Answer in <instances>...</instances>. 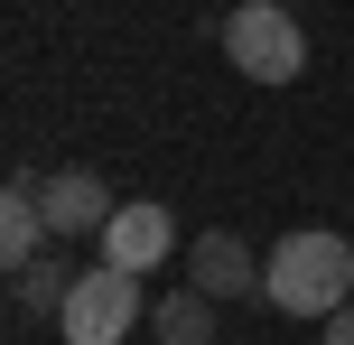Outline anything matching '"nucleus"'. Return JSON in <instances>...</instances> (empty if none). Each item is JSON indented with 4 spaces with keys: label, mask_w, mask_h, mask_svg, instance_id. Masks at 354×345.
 I'll use <instances>...</instances> for the list:
<instances>
[{
    "label": "nucleus",
    "mask_w": 354,
    "mask_h": 345,
    "mask_svg": "<svg viewBox=\"0 0 354 345\" xmlns=\"http://www.w3.org/2000/svg\"><path fill=\"white\" fill-rule=\"evenodd\" d=\"M224 56L233 75H252V84H299L308 75V28L289 19V0H243V10H224Z\"/></svg>",
    "instance_id": "obj_2"
},
{
    "label": "nucleus",
    "mask_w": 354,
    "mask_h": 345,
    "mask_svg": "<svg viewBox=\"0 0 354 345\" xmlns=\"http://www.w3.org/2000/svg\"><path fill=\"white\" fill-rule=\"evenodd\" d=\"M10 280H19V317H56V308H66V290H75V271H66V261H47V252H37L28 271H10Z\"/></svg>",
    "instance_id": "obj_9"
},
{
    "label": "nucleus",
    "mask_w": 354,
    "mask_h": 345,
    "mask_svg": "<svg viewBox=\"0 0 354 345\" xmlns=\"http://www.w3.org/2000/svg\"><path fill=\"white\" fill-rule=\"evenodd\" d=\"M131 317H140V271L93 261V271H75L66 308H56V336H66V345H122Z\"/></svg>",
    "instance_id": "obj_3"
},
{
    "label": "nucleus",
    "mask_w": 354,
    "mask_h": 345,
    "mask_svg": "<svg viewBox=\"0 0 354 345\" xmlns=\"http://www.w3.org/2000/svg\"><path fill=\"white\" fill-rule=\"evenodd\" d=\"M37 196H47V234H56V243H75V234H103V224H112V187L93 178V168H56V178L37 187Z\"/></svg>",
    "instance_id": "obj_6"
},
{
    "label": "nucleus",
    "mask_w": 354,
    "mask_h": 345,
    "mask_svg": "<svg viewBox=\"0 0 354 345\" xmlns=\"http://www.w3.org/2000/svg\"><path fill=\"white\" fill-rule=\"evenodd\" d=\"M187 290H205V299H252V290H261V252H252L243 234H196V243H187Z\"/></svg>",
    "instance_id": "obj_5"
},
{
    "label": "nucleus",
    "mask_w": 354,
    "mask_h": 345,
    "mask_svg": "<svg viewBox=\"0 0 354 345\" xmlns=\"http://www.w3.org/2000/svg\"><path fill=\"white\" fill-rule=\"evenodd\" d=\"M261 299L280 317H336L345 299H354V243L336 234V224H299V234H280L261 252Z\"/></svg>",
    "instance_id": "obj_1"
},
{
    "label": "nucleus",
    "mask_w": 354,
    "mask_h": 345,
    "mask_svg": "<svg viewBox=\"0 0 354 345\" xmlns=\"http://www.w3.org/2000/svg\"><path fill=\"white\" fill-rule=\"evenodd\" d=\"M214 317H224V299L187 290V299H159V308H149V336L159 345H214Z\"/></svg>",
    "instance_id": "obj_8"
},
{
    "label": "nucleus",
    "mask_w": 354,
    "mask_h": 345,
    "mask_svg": "<svg viewBox=\"0 0 354 345\" xmlns=\"http://www.w3.org/2000/svg\"><path fill=\"white\" fill-rule=\"evenodd\" d=\"M93 243H103L112 271H159V261L177 252V215L149 205V196H131V205H112V224H103Z\"/></svg>",
    "instance_id": "obj_4"
},
{
    "label": "nucleus",
    "mask_w": 354,
    "mask_h": 345,
    "mask_svg": "<svg viewBox=\"0 0 354 345\" xmlns=\"http://www.w3.org/2000/svg\"><path fill=\"white\" fill-rule=\"evenodd\" d=\"M326 345H354V299H345L336 317H326Z\"/></svg>",
    "instance_id": "obj_10"
},
{
    "label": "nucleus",
    "mask_w": 354,
    "mask_h": 345,
    "mask_svg": "<svg viewBox=\"0 0 354 345\" xmlns=\"http://www.w3.org/2000/svg\"><path fill=\"white\" fill-rule=\"evenodd\" d=\"M37 187H47V178H28V168H19L10 196H0V261H10V271H28V261L56 243V234H47V196H37Z\"/></svg>",
    "instance_id": "obj_7"
}]
</instances>
